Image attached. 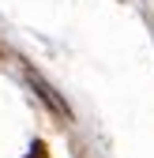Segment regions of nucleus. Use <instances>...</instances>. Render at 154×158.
<instances>
[{
  "label": "nucleus",
  "mask_w": 154,
  "mask_h": 158,
  "mask_svg": "<svg viewBox=\"0 0 154 158\" xmlns=\"http://www.w3.org/2000/svg\"><path fill=\"white\" fill-rule=\"evenodd\" d=\"M30 83L38 87V94H42V98H45V102H49V106H53L56 113H60V117H68V106H64V102H60V98H56V94H53V87H49V83H42V79H38V75H30Z\"/></svg>",
  "instance_id": "1"
},
{
  "label": "nucleus",
  "mask_w": 154,
  "mask_h": 158,
  "mask_svg": "<svg viewBox=\"0 0 154 158\" xmlns=\"http://www.w3.org/2000/svg\"><path fill=\"white\" fill-rule=\"evenodd\" d=\"M26 158H49V154H45V143H34V147H30V154H26Z\"/></svg>",
  "instance_id": "2"
}]
</instances>
